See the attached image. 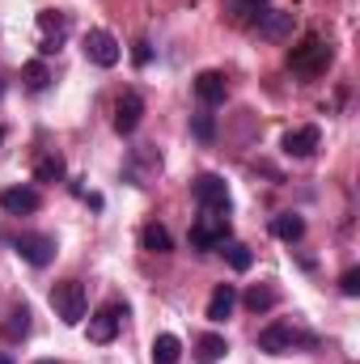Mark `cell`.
<instances>
[{"label":"cell","instance_id":"21","mask_svg":"<svg viewBox=\"0 0 360 364\" xmlns=\"http://www.w3.org/2000/svg\"><path fill=\"white\" fill-rule=\"evenodd\" d=\"M225 9L233 21H259L268 13V0H225Z\"/></svg>","mask_w":360,"mask_h":364},{"label":"cell","instance_id":"9","mask_svg":"<svg viewBox=\"0 0 360 364\" xmlns=\"http://www.w3.org/2000/svg\"><path fill=\"white\" fill-rule=\"evenodd\" d=\"M140 119H144V97L140 93H123L119 106H115V132L119 136H132L140 127Z\"/></svg>","mask_w":360,"mask_h":364},{"label":"cell","instance_id":"26","mask_svg":"<svg viewBox=\"0 0 360 364\" xmlns=\"http://www.w3.org/2000/svg\"><path fill=\"white\" fill-rule=\"evenodd\" d=\"M191 132H195V136L208 144V140L216 136V123H212V114H191Z\"/></svg>","mask_w":360,"mask_h":364},{"label":"cell","instance_id":"19","mask_svg":"<svg viewBox=\"0 0 360 364\" xmlns=\"http://www.w3.org/2000/svg\"><path fill=\"white\" fill-rule=\"evenodd\" d=\"M68 174V166H64V157L60 153H47V157H38L34 161V178L38 182H60Z\"/></svg>","mask_w":360,"mask_h":364},{"label":"cell","instance_id":"29","mask_svg":"<svg viewBox=\"0 0 360 364\" xmlns=\"http://www.w3.org/2000/svg\"><path fill=\"white\" fill-rule=\"evenodd\" d=\"M0 364H13V356H9V352H0Z\"/></svg>","mask_w":360,"mask_h":364},{"label":"cell","instance_id":"14","mask_svg":"<svg viewBox=\"0 0 360 364\" xmlns=\"http://www.w3.org/2000/svg\"><path fill=\"white\" fill-rule=\"evenodd\" d=\"M238 305V288L233 284H216L212 296H208V322H225Z\"/></svg>","mask_w":360,"mask_h":364},{"label":"cell","instance_id":"13","mask_svg":"<svg viewBox=\"0 0 360 364\" xmlns=\"http://www.w3.org/2000/svg\"><path fill=\"white\" fill-rule=\"evenodd\" d=\"M318 144H322V132L318 127H297V132L284 136V153L288 157H314Z\"/></svg>","mask_w":360,"mask_h":364},{"label":"cell","instance_id":"7","mask_svg":"<svg viewBox=\"0 0 360 364\" xmlns=\"http://www.w3.org/2000/svg\"><path fill=\"white\" fill-rule=\"evenodd\" d=\"M85 60L97 64V68H115V64L123 60V47L115 43V34H106V30H90V34H85Z\"/></svg>","mask_w":360,"mask_h":364},{"label":"cell","instance_id":"31","mask_svg":"<svg viewBox=\"0 0 360 364\" xmlns=\"http://www.w3.org/2000/svg\"><path fill=\"white\" fill-rule=\"evenodd\" d=\"M38 364H55V360H38Z\"/></svg>","mask_w":360,"mask_h":364},{"label":"cell","instance_id":"12","mask_svg":"<svg viewBox=\"0 0 360 364\" xmlns=\"http://www.w3.org/2000/svg\"><path fill=\"white\" fill-rule=\"evenodd\" d=\"M195 97L203 102V106H221L225 97H229V85H225V73H199L195 77Z\"/></svg>","mask_w":360,"mask_h":364},{"label":"cell","instance_id":"22","mask_svg":"<svg viewBox=\"0 0 360 364\" xmlns=\"http://www.w3.org/2000/svg\"><path fill=\"white\" fill-rule=\"evenodd\" d=\"M179 356H182L179 335H157L153 339V364H179Z\"/></svg>","mask_w":360,"mask_h":364},{"label":"cell","instance_id":"20","mask_svg":"<svg viewBox=\"0 0 360 364\" xmlns=\"http://www.w3.org/2000/svg\"><path fill=\"white\" fill-rule=\"evenodd\" d=\"M242 301H246L250 314H268L271 305H275V288H271V284H250Z\"/></svg>","mask_w":360,"mask_h":364},{"label":"cell","instance_id":"24","mask_svg":"<svg viewBox=\"0 0 360 364\" xmlns=\"http://www.w3.org/2000/svg\"><path fill=\"white\" fill-rule=\"evenodd\" d=\"M0 331H4V339H13V343H17V339H26V335H30V309H26V305H17V309L4 318V326H0Z\"/></svg>","mask_w":360,"mask_h":364},{"label":"cell","instance_id":"17","mask_svg":"<svg viewBox=\"0 0 360 364\" xmlns=\"http://www.w3.org/2000/svg\"><path fill=\"white\" fill-rule=\"evenodd\" d=\"M225 352H229L225 335H203V339L195 343V360L199 364H221L225 360Z\"/></svg>","mask_w":360,"mask_h":364},{"label":"cell","instance_id":"8","mask_svg":"<svg viewBox=\"0 0 360 364\" xmlns=\"http://www.w3.org/2000/svg\"><path fill=\"white\" fill-rule=\"evenodd\" d=\"M292 26H297V17L284 13V9H268V13L255 21L259 38H268V43H284V38H292Z\"/></svg>","mask_w":360,"mask_h":364},{"label":"cell","instance_id":"1","mask_svg":"<svg viewBox=\"0 0 360 364\" xmlns=\"http://www.w3.org/2000/svg\"><path fill=\"white\" fill-rule=\"evenodd\" d=\"M288 68L297 73V77H322L327 68H331V47L322 43V38H305L301 47H292L288 51Z\"/></svg>","mask_w":360,"mask_h":364},{"label":"cell","instance_id":"23","mask_svg":"<svg viewBox=\"0 0 360 364\" xmlns=\"http://www.w3.org/2000/svg\"><path fill=\"white\" fill-rule=\"evenodd\" d=\"M216 250L225 255V263H229L233 272H250V263H255V255H250V250H246L242 242H221Z\"/></svg>","mask_w":360,"mask_h":364},{"label":"cell","instance_id":"15","mask_svg":"<svg viewBox=\"0 0 360 364\" xmlns=\"http://www.w3.org/2000/svg\"><path fill=\"white\" fill-rule=\"evenodd\" d=\"M68 26H73V17H68L64 9H43V13H38V30H43L47 38H55V43H64Z\"/></svg>","mask_w":360,"mask_h":364},{"label":"cell","instance_id":"6","mask_svg":"<svg viewBox=\"0 0 360 364\" xmlns=\"http://www.w3.org/2000/svg\"><path fill=\"white\" fill-rule=\"evenodd\" d=\"M13 250H17L30 267H47V263L55 259V237H51V233H21V237L13 242Z\"/></svg>","mask_w":360,"mask_h":364},{"label":"cell","instance_id":"30","mask_svg":"<svg viewBox=\"0 0 360 364\" xmlns=\"http://www.w3.org/2000/svg\"><path fill=\"white\" fill-rule=\"evenodd\" d=\"M0 97H4V81H0Z\"/></svg>","mask_w":360,"mask_h":364},{"label":"cell","instance_id":"28","mask_svg":"<svg viewBox=\"0 0 360 364\" xmlns=\"http://www.w3.org/2000/svg\"><path fill=\"white\" fill-rule=\"evenodd\" d=\"M132 60H136V68H144L149 60H153V51H149V43L140 38V43H132Z\"/></svg>","mask_w":360,"mask_h":364},{"label":"cell","instance_id":"4","mask_svg":"<svg viewBox=\"0 0 360 364\" xmlns=\"http://www.w3.org/2000/svg\"><path fill=\"white\" fill-rule=\"evenodd\" d=\"M301 343L309 348L314 339H309V335H301V331H292L288 322H271L268 331L259 335V352H268V356H288V352H292V348H301Z\"/></svg>","mask_w":360,"mask_h":364},{"label":"cell","instance_id":"10","mask_svg":"<svg viewBox=\"0 0 360 364\" xmlns=\"http://www.w3.org/2000/svg\"><path fill=\"white\" fill-rule=\"evenodd\" d=\"M123 314H127V309H119V305H106V309L90 314V343H110V339L119 335Z\"/></svg>","mask_w":360,"mask_h":364},{"label":"cell","instance_id":"25","mask_svg":"<svg viewBox=\"0 0 360 364\" xmlns=\"http://www.w3.org/2000/svg\"><path fill=\"white\" fill-rule=\"evenodd\" d=\"M21 81H26V90H47V85H51V73H47V64H43V60H30V64H26V68H21Z\"/></svg>","mask_w":360,"mask_h":364},{"label":"cell","instance_id":"32","mask_svg":"<svg viewBox=\"0 0 360 364\" xmlns=\"http://www.w3.org/2000/svg\"><path fill=\"white\" fill-rule=\"evenodd\" d=\"M0 140H4V132H0Z\"/></svg>","mask_w":360,"mask_h":364},{"label":"cell","instance_id":"5","mask_svg":"<svg viewBox=\"0 0 360 364\" xmlns=\"http://www.w3.org/2000/svg\"><path fill=\"white\" fill-rule=\"evenodd\" d=\"M191 195L199 199L203 212H229V186H225L221 174H199L191 182Z\"/></svg>","mask_w":360,"mask_h":364},{"label":"cell","instance_id":"2","mask_svg":"<svg viewBox=\"0 0 360 364\" xmlns=\"http://www.w3.org/2000/svg\"><path fill=\"white\" fill-rule=\"evenodd\" d=\"M51 305H55V314H60V322H68V326H77L81 318H85V284L81 279H60L55 288H51Z\"/></svg>","mask_w":360,"mask_h":364},{"label":"cell","instance_id":"27","mask_svg":"<svg viewBox=\"0 0 360 364\" xmlns=\"http://www.w3.org/2000/svg\"><path fill=\"white\" fill-rule=\"evenodd\" d=\"M339 292H344V296H360V272L356 267H348V272L339 275Z\"/></svg>","mask_w":360,"mask_h":364},{"label":"cell","instance_id":"18","mask_svg":"<svg viewBox=\"0 0 360 364\" xmlns=\"http://www.w3.org/2000/svg\"><path fill=\"white\" fill-rule=\"evenodd\" d=\"M140 246L144 250H153V255H170V233H166V225H157V220H149L144 229H140Z\"/></svg>","mask_w":360,"mask_h":364},{"label":"cell","instance_id":"11","mask_svg":"<svg viewBox=\"0 0 360 364\" xmlns=\"http://www.w3.org/2000/svg\"><path fill=\"white\" fill-rule=\"evenodd\" d=\"M38 191H30V186H9V191H0V208L9 212V216H30V212H38Z\"/></svg>","mask_w":360,"mask_h":364},{"label":"cell","instance_id":"16","mask_svg":"<svg viewBox=\"0 0 360 364\" xmlns=\"http://www.w3.org/2000/svg\"><path fill=\"white\" fill-rule=\"evenodd\" d=\"M271 233H275L280 242H301V237H305V220H301L297 212H280V216L271 220Z\"/></svg>","mask_w":360,"mask_h":364},{"label":"cell","instance_id":"3","mask_svg":"<svg viewBox=\"0 0 360 364\" xmlns=\"http://www.w3.org/2000/svg\"><path fill=\"white\" fill-rule=\"evenodd\" d=\"M186 242H191L195 250H216L221 242H229V212H203V216L191 225Z\"/></svg>","mask_w":360,"mask_h":364}]
</instances>
